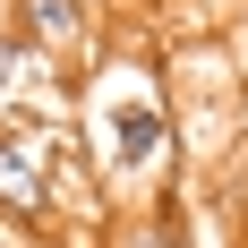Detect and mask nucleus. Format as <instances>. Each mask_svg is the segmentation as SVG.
Masks as SVG:
<instances>
[{
  "mask_svg": "<svg viewBox=\"0 0 248 248\" xmlns=\"http://www.w3.org/2000/svg\"><path fill=\"white\" fill-rule=\"evenodd\" d=\"M103 137H111V163H120V171H163V163H171V120H163V94L120 103V111L103 120Z\"/></svg>",
  "mask_w": 248,
  "mask_h": 248,
  "instance_id": "1",
  "label": "nucleus"
},
{
  "mask_svg": "<svg viewBox=\"0 0 248 248\" xmlns=\"http://www.w3.org/2000/svg\"><path fill=\"white\" fill-rule=\"evenodd\" d=\"M0 9H9V0H0Z\"/></svg>",
  "mask_w": 248,
  "mask_h": 248,
  "instance_id": "5",
  "label": "nucleus"
},
{
  "mask_svg": "<svg viewBox=\"0 0 248 248\" xmlns=\"http://www.w3.org/2000/svg\"><path fill=\"white\" fill-rule=\"evenodd\" d=\"M0 214H17V223L51 214V163L34 137H0Z\"/></svg>",
  "mask_w": 248,
  "mask_h": 248,
  "instance_id": "2",
  "label": "nucleus"
},
{
  "mask_svg": "<svg viewBox=\"0 0 248 248\" xmlns=\"http://www.w3.org/2000/svg\"><path fill=\"white\" fill-rule=\"evenodd\" d=\"M111 248H171V240H163V214H146V223H120V231H111Z\"/></svg>",
  "mask_w": 248,
  "mask_h": 248,
  "instance_id": "4",
  "label": "nucleus"
},
{
  "mask_svg": "<svg viewBox=\"0 0 248 248\" xmlns=\"http://www.w3.org/2000/svg\"><path fill=\"white\" fill-rule=\"evenodd\" d=\"M17 9V34L34 51H69V43H86V0H9Z\"/></svg>",
  "mask_w": 248,
  "mask_h": 248,
  "instance_id": "3",
  "label": "nucleus"
}]
</instances>
